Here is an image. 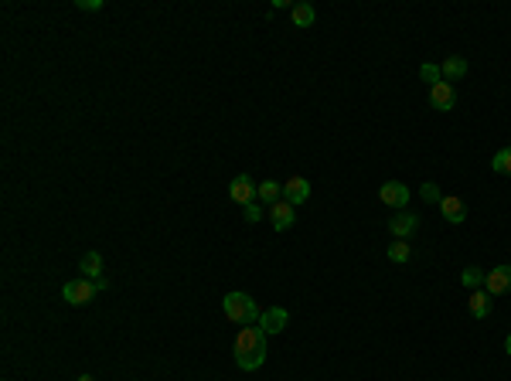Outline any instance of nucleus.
<instances>
[{
	"mask_svg": "<svg viewBox=\"0 0 511 381\" xmlns=\"http://www.w3.org/2000/svg\"><path fill=\"white\" fill-rule=\"evenodd\" d=\"M266 361V334L263 327H242L235 337V365L242 371H256Z\"/></svg>",
	"mask_w": 511,
	"mask_h": 381,
	"instance_id": "f257e3e1",
	"label": "nucleus"
},
{
	"mask_svg": "<svg viewBox=\"0 0 511 381\" xmlns=\"http://www.w3.org/2000/svg\"><path fill=\"white\" fill-rule=\"evenodd\" d=\"M222 310H225V317L232 323H256L259 320V306L256 300L249 296V293H225V300H222Z\"/></svg>",
	"mask_w": 511,
	"mask_h": 381,
	"instance_id": "f03ea898",
	"label": "nucleus"
},
{
	"mask_svg": "<svg viewBox=\"0 0 511 381\" xmlns=\"http://www.w3.org/2000/svg\"><path fill=\"white\" fill-rule=\"evenodd\" d=\"M103 290H106V279H86V276H78V279H72V283H65L62 296H65V303L86 306V303H93Z\"/></svg>",
	"mask_w": 511,
	"mask_h": 381,
	"instance_id": "7ed1b4c3",
	"label": "nucleus"
},
{
	"mask_svg": "<svg viewBox=\"0 0 511 381\" xmlns=\"http://www.w3.org/2000/svg\"><path fill=\"white\" fill-rule=\"evenodd\" d=\"M378 201L388 204V208H396V212H406V204H409V187L403 181H386L378 187Z\"/></svg>",
	"mask_w": 511,
	"mask_h": 381,
	"instance_id": "20e7f679",
	"label": "nucleus"
},
{
	"mask_svg": "<svg viewBox=\"0 0 511 381\" xmlns=\"http://www.w3.org/2000/svg\"><path fill=\"white\" fill-rule=\"evenodd\" d=\"M480 290L487 293V296H505L511 293V266H495L491 273L484 276V286Z\"/></svg>",
	"mask_w": 511,
	"mask_h": 381,
	"instance_id": "39448f33",
	"label": "nucleus"
},
{
	"mask_svg": "<svg viewBox=\"0 0 511 381\" xmlns=\"http://www.w3.org/2000/svg\"><path fill=\"white\" fill-rule=\"evenodd\" d=\"M256 191H259V184L252 181L249 174H239V177H235V181L229 184V198H232L235 204H242V208L256 201Z\"/></svg>",
	"mask_w": 511,
	"mask_h": 381,
	"instance_id": "423d86ee",
	"label": "nucleus"
},
{
	"mask_svg": "<svg viewBox=\"0 0 511 381\" xmlns=\"http://www.w3.org/2000/svg\"><path fill=\"white\" fill-rule=\"evenodd\" d=\"M430 106L440 109V113H450V109L457 106V89H453L450 82H436V85H430Z\"/></svg>",
	"mask_w": 511,
	"mask_h": 381,
	"instance_id": "0eeeda50",
	"label": "nucleus"
},
{
	"mask_svg": "<svg viewBox=\"0 0 511 381\" xmlns=\"http://www.w3.org/2000/svg\"><path fill=\"white\" fill-rule=\"evenodd\" d=\"M416 229H419V214H413V212H396V218H388V231H392L396 239H403V242Z\"/></svg>",
	"mask_w": 511,
	"mask_h": 381,
	"instance_id": "6e6552de",
	"label": "nucleus"
},
{
	"mask_svg": "<svg viewBox=\"0 0 511 381\" xmlns=\"http://www.w3.org/2000/svg\"><path fill=\"white\" fill-rule=\"evenodd\" d=\"M290 320V313L283 310V306H269L266 313H259V327H263V334H279L283 327Z\"/></svg>",
	"mask_w": 511,
	"mask_h": 381,
	"instance_id": "1a4fd4ad",
	"label": "nucleus"
},
{
	"mask_svg": "<svg viewBox=\"0 0 511 381\" xmlns=\"http://www.w3.org/2000/svg\"><path fill=\"white\" fill-rule=\"evenodd\" d=\"M310 198V181L307 177H290V181L283 184V201H290V204H304Z\"/></svg>",
	"mask_w": 511,
	"mask_h": 381,
	"instance_id": "9d476101",
	"label": "nucleus"
},
{
	"mask_svg": "<svg viewBox=\"0 0 511 381\" xmlns=\"http://www.w3.org/2000/svg\"><path fill=\"white\" fill-rule=\"evenodd\" d=\"M440 212H443V218H447L450 225H460V221H467V204L457 194H443V201H440Z\"/></svg>",
	"mask_w": 511,
	"mask_h": 381,
	"instance_id": "9b49d317",
	"label": "nucleus"
},
{
	"mask_svg": "<svg viewBox=\"0 0 511 381\" xmlns=\"http://www.w3.org/2000/svg\"><path fill=\"white\" fill-rule=\"evenodd\" d=\"M269 221H273V229H277V231H287L296 221L294 204H290V201H277V204L269 208Z\"/></svg>",
	"mask_w": 511,
	"mask_h": 381,
	"instance_id": "f8f14e48",
	"label": "nucleus"
},
{
	"mask_svg": "<svg viewBox=\"0 0 511 381\" xmlns=\"http://www.w3.org/2000/svg\"><path fill=\"white\" fill-rule=\"evenodd\" d=\"M467 306H470V317H474V320H484V317H491L495 296H487L484 290H470V300H467Z\"/></svg>",
	"mask_w": 511,
	"mask_h": 381,
	"instance_id": "ddd939ff",
	"label": "nucleus"
},
{
	"mask_svg": "<svg viewBox=\"0 0 511 381\" xmlns=\"http://www.w3.org/2000/svg\"><path fill=\"white\" fill-rule=\"evenodd\" d=\"M440 72H443V82H457V78L467 75V58H460V55H450V58L440 61Z\"/></svg>",
	"mask_w": 511,
	"mask_h": 381,
	"instance_id": "4468645a",
	"label": "nucleus"
},
{
	"mask_svg": "<svg viewBox=\"0 0 511 381\" xmlns=\"http://www.w3.org/2000/svg\"><path fill=\"white\" fill-rule=\"evenodd\" d=\"M78 273L86 279H103V256L99 252H86L82 262H78Z\"/></svg>",
	"mask_w": 511,
	"mask_h": 381,
	"instance_id": "2eb2a0df",
	"label": "nucleus"
},
{
	"mask_svg": "<svg viewBox=\"0 0 511 381\" xmlns=\"http://www.w3.org/2000/svg\"><path fill=\"white\" fill-rule=\"evenodd\" d=\"M256 201H263V204H277V201H283V184L277 181H263L259 184V191H256Z\"/></svg>",
	"mask_w": 511,
	"mask_h": 381,
	"instance_id": "dca6fc26",
	"label": "nucleus"
},
{
	"mask_svg": "<svg viewBox=\"0 0 511 381\" xmlns=\"http://www.w3.org/2000/svg\"><path fill=\"white\" fill-rule=\"evenodd\" d=\"M290 17H294V28H310L317 11H314L310 4H294V7H290Z\"/></svg>",
	"mask_w": 511,
	"mask_h": 381,
	"instance_id": "f3484780",
	"label": "nucleus"
},
{
	"mask_svg": "<svg viewBox=\"0 0 511 381\" xmlns=\"http://www.w3.org/2000/svg\"><path fill=\"white\" fill-rule=\"evenodd\" d=\"M484 269H480V266H467L464 273H460V283H464L467 290H480V286H484Z\"/></svg>",
	"mask_w": 511,
	"mask_h": 381,
	"instance_id": "a211bd4d",
	"label": "nucleus"
},
{
	"mask_svg": "<svg viewBox=\"0 0 511 381\" xmlns=\"http://www.w3.org/2000/svg\"><path fill=\"white\" fill-rule=\"evenodd\" d=\"M491 170H495V174H505V177H511V147H505V150L495 153V160H491Z\"/></svg>",
	"mask_w": 511,
	"mask_h": 381,
	"instance_id": "6ab92c4d",
	"label": "nucleus"
},
{
	"mask_svg": "<svg viewBox=\"0 0 511 381\" xmlns=\"http://www.w3.org/2000/svg\"><path fill=\"white\" fill-rule=\"evenodd\" d=\"M409 256H413V249H409L403 239H396V242L388 245V259L392 262H409Z\"/></svg>",
	"mask_w": 511,
	"mask_h": 381,
	"instance_id": "aec40b11",
	"label": "nucleus"
},
{
	"mask_svg": "<svg viewBox=\"0 0 511 381\" xmlns=\"http://www.w3.org/2000/svg\"><path fill=\"white\" fill-rule=\"evenodd\" d=\"M419 198L426 201V204H440V201H443V194H440V187H436L433 181H426L423 187H419Z\"/></svg>",
	"mask_w": 511,
	"mask_h": 381,
	"instance_id": "412c9836",
	"label": "nucleus"
},
{
	"mask_svg": "<svg viewBox=\"0 0 511 381\" xmlns=\"http://www.w3.org/2000/svg\"><path fill=\"white\" fill-rule=\"evenodd\" d=\"M419 75H423V82H430V85L443 82V72H440V65H433V61H426V65L419 68Z\"/></svg>",
	"mask_w": 511,
	"mask_h": 381,
	"instance_id": "4be33fe9",
	"label": "nucleus"
},
{
	"mask_svg": "<svg viewBox=\"0 0 511 381\" xmlns=\"http://www.w3.org/2000/svg\"><path fill=\"white\" fill-rule=\"evenodd\" d=\"M242 212H246V221H249V225H256V221L263 218V204H259V201H252V204H246Z\"/></svg>",
	"mask_w": 511,
	"mask_h": 381,
	"instance_id": "5701e85b",
	"label": "nucleus"
},
{
	"mask_svg": "<svg viewBox=\"0 0 511 381\" xmlns=\"http://www.w3.org/2000/svg\"><path fill=\"white\" fill-rule=\"evenodd\" d=\"M78 11H103V0H76Z\"/></svg>",
	"mask_w": 511,
	"mask_h": 381,
	"instance_id": "b1692460",
	"label": "nucleus"
},
{
	"mask_svg": "<svg viewBox=\"0 0 511 381\" xmlns=\"http://www.w3.org/2000/svg\"><path fill=\"white\" fill-rule=\"evenodd\" d=\"M76 381H96V378H93V375H78Z\"/></svg>",
	"mask_w": 511,
	"mask_h": 381,
	"instance_id": "393cba45",
	"label": "nucleus"
},
{
	"mask_svg": "<svg viewBox=\"0 0 511 381\" xmlns=\"http://www.w3.org/2000/svg\"><path fill=\"white\" fill-rule=\"evenodd\" d=\"M505 351H508V354H511V334H508V337H505Z\"/></svg>",
	"mask_w": 511,
	"mask_h": 381,
	"instance_id": "a878e982",
	"label": "nucleus"
}]
</instances>
